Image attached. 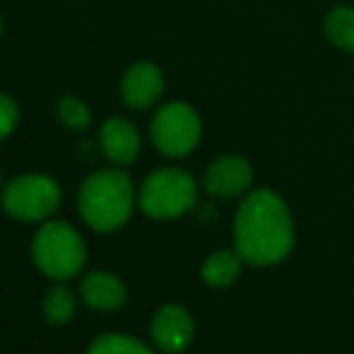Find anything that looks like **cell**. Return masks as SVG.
Here are the masks:
<instances>
[{"mask_svg":"<svg viewBox=\"0 0 354 354\" xmlns=\"http://www.w3.org/2000/svg\"><path fill=\"white\" fill-rule=\"evenodd\" d=\"M294 246V222L289 207L272 191H253L234 217V251L248 266H275Z\"/></svg>","mask_w":354,"mask_h":354,"instance_id":"cell-1","label":"cell"},{"mask_svg":"<svg viewBox=\"0 0 354 354\" xmlns=\"http://www.w3.org/2000/svg\"><path fill=\"white\" fill-rule=\"evenodd\" d=\"M136 205L133 181L121 169H104L82 183L77 207L94 232H113L131 219Z\"/></svg>","mask_w":354,"mask_h":354,"instance_id":"cell-2","label":"cell"},{"mask_svg":"<svg viewBox=\"0 0 354 354\" xmlns=\"http://www.w3.org/2000/svg\"><path fill=\"white\" fill-rule=\"evenodd\" d=\"M34 266L51 280H71L87 261L80 234L68 222H46L32 241Z\"/></svg>","mask_w":354,"mask_h":354,"instance_id":"cell-3","label":"cell"},{"mask_svg":"<svg viewBox=\"0 0 354 354\" xmlns=\"http://www.w3.org/2000/svg\"><path fill=\"white\" fill-rule=\"evenodd\" d=\"M138 201L142 212L152 219L181 217L196 205L198 183L183 169H159L145 178Z\"/></svg>","mask_w":354,"mask_h":354,"instance_id":"cell-4","label":"cell"},{"mask_svg":"<svg viewBox=\"0 0 354 354\" xmlns=\"http://www.w3.org/2000/svg\"><path fill=\"white\" fill-rule=\"evenodd\" d=\"M3 210L19 222H41L61 205V186L44 174H22L3 188Z\"/></svg>","mask_w":354,"mask_h":354,"instance_id":"cell-5","label":"cell"},{"mask_svg":"<svg viewBox=\"0 0 354 354\" xmlns=\"http://www.w3.org/2000/svg\"><path fill=\"white\" fill-rule=\"evenodd\" d=\"M149 133H152L154 147L162 154L174 159L186 157L201 142L203 136L201 116L188 104L171 102L154 113Z\"/></svg>","mask_w":354,"mask_h":354,"instance_id":"cell-6","label":"cell"},{"mask_svg":"<svg viewBox=\"0 0 354 354\" xmlns=\"http://www.w3.org/2000/svg\"><path fill=\"white\" fill-rule=\"evenodd\" d=\"M193 333H196V326H193L191 313L176 304L162 306L149 323L152 342L167 354H178L186 350L193 340Z\"/></svg>","mask_w":354,"mask_h":354,"instance_id":"cell-7","label":"cell"},{"mask_svg":"<svg viewBox=\"0 0 354 354\" xmlns=\"http://www.w3.org/2000/svg\"><path fill=\"white\" fill-rule=\"evenodd\" d=\"M253 183V167L239 154H224L214 159L205 171V191L217 198H236Z\"/></svg>","mask_w":354,"mask_h":354,"instance_id":"cell-8","label":"cell"},{"mask_svg":"<svg viewBox=\"0 0 354 354\" xmlns=\"http://www.w3.org/2000/svg\"><path fill=\"white\" fill-rule=\"evenodd\" d=\"M164 92V75L154 63H136L128 68L121 82V97L126 106L142 111L159 102Z\"/></svg>","mask_w":354,"mask_h":354,"instance_id":"cell-9","label":"cell"},{"mask_svg":"<svg viewBox=\"0 0 354 354\" xmlns=\"http://www.w3.org/2000/svg\"><path fill=\"white\" fill-rule=\"evenodd\" d=\"M99 145L104 157L123 167V164H133L140 154V133L126 118H109L99 131Z\"/></svg>","mask_w":354,"mask_h":354,"instance_id":"cell-10","label":"cell"},{"mask_svg":"<svg viewBox=\"0 0 354 354\" xmlns=\"http://www.w3.org/2000/svg\"><path fill=\"white\" fill-rule=\"evenodd\" d=\"M82 301L97 311H116L126 304V284L111 272H89L80 284Z\"/></svg>","mask_w":354,"mask_h":354,"instance_id":"cell-11","label":"cell"},{"mask_svg":"<svg viewBox=\"0 0 354 354\" xmlns=\"http://www.w3.org/2000/svg\"><path fill=\"white\" fill-rule=\"evenodd\" d=\"M243 258L236 251H217L203 266V280L210 287H229L241 275Z\"/></svg>","mask_w":354,"mask_h":354,"instance_id":"cell-12","label":"cell"},{"mask_svg":"<svg viewBox=\"0 0 354 354\" xmlns=\"http://www.w3.org/2000/svg\"><path fill=\"white\" fill-rule=\"evenodd\" d=\"M323 29H326V37L333 46L354 53V8H350V5L333 8L326 15Z\"/></svg>","mask_w":354,"mask_h":354,"instance_id":"cell-13","label":"cell"},{"mask_svg":"<svg viewBox=\"0 0 354 354\" xmlns=\"http://www.w3.org/2000/svg\"><path fill=\"white\" fill-rule=\"evenodd\" d=\"M75 313V299L73 292L63 284H53L44 297V318L53 326H63L73 318Z\"/></svg>","mask_w":354,"mask_h":354,"instance_id":"cell-14","label":"cell"},{"mask_svg":"<svg viewBox=\"0 0 354 354\" xmlns=\"http://www.w3.org/2000/svg\"><path fill=\"white\" fill-rule=\"evenodd\" d=\"M87 354H152V350L131 335L106 333V335L97 337V340L89 345Z\"/></svg>","mask_w":354,"mask_h":354,"instance_id":"cell-15","label":"cell"},{"mask_svg":"<svg viewBox=\"0 0 354 354\" xmlns=\"http://www.w3.org/2000/svg\"><path fill=\"white\" fill-rule=\"evenodd\" d=\"M58 118L63 121V126L73 128V131H84L92 121L89 109L77 97H63L58 102Z\"/></svg>","mask_w":354,"mask_h":354,"instance_id":"cell-16","label":"cell"},{"mask_svg":"<svg viewBox=\"0 0 354 354\" xmlns=\"http://www.w3.org/2000/svg\"><path fill=\"white\" fill-rule=\"evenodd\" d=\"M17 118H19V111H17L15 99H10L8 94H0V140H5V138L15 131Z\"/></svg>","mask_w":354,"mask_h":354,"instance_id":"cell-17","label":"cell"},{"mask_svg":"<svg viewBox=\"0 0 354 354\" xmlns=\"http://www.w3.org/2000/svg\"><path fill=\"white\" fill-rule=\"evenodd\" d=\"M0 34H3V19H0Z\"/></svg>","mask_w":354,"mask_h":354,"instance_id":"cell-18","label":"cell"}]
</instances>
